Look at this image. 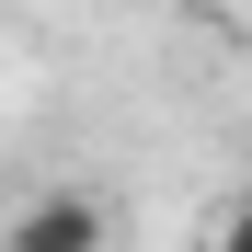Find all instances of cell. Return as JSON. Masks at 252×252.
<instances>
[{"mask_svg":"<svg viewBox=\"0 0 252 252\" xmlns=\"http://www.w3.org/2000/svg\"><path fill=\"white\" fill-rule=\"evenodd\" d=\"M206 252H252V195H229V206H218V229H206Z\"/></svg>","mask_w":252,"mask_h":252,"instance_id":"cell-2","label":"cell"},{"mask_svg":"<svg viewBox=\"0 0 252 252\" xmlns=\"http://www.w3.org/2000/svg\"><path fill=\"white\" fill-rule=\"evenodd\" d=\"M0 252H103V206L58 184V195H34L12 229H0Z\"/></svg>","mask_w":252,"mask_h":252,"instance_id":"cell-1","label":"cell"}]
</instances>
